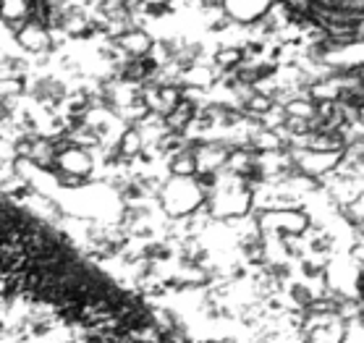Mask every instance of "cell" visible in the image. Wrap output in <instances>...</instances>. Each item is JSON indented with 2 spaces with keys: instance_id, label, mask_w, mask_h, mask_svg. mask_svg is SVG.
<instances>
[{
  "instance_id": "1",
  "label": "cell",
  "mask_w": 364,
  "mask_h": 343,
  "mask_svg": "<svg viewBox=\"0 0 364 343\" xmlns=\"http://www.w3.org/2000/svg\"><path fill=\"white\" fill-rule=\"evenodd\" d=\"M320 9L333 13H348V16H364V0H309Z\"/></svg>"
}]
</instances>
